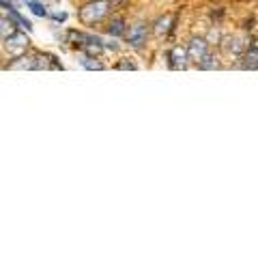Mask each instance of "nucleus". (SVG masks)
Segmentation results:
<instances>
[{
    "label": "nucleus",
    "instance_id": "21",
    "mask_svg": "<svg viewBox=\"0 0 258 258\" xmlns=\"http://www.w3.org/2000/svg\"><path fill=\"white\" fill-rule=\"evenodd\" d=\"M110 3H112V5H120V3H123V0H110Z\"/></svg>",
    "mask_w": 258,
    "mask_h": 258
},
{
    "label": "nucleus",
    "instance_id": "12",
    "mask_svg": "<svg viewBox=\"0 0 258 258\" xmlns=\"http://www.w3.org/2000/svg\"><path fill=\"white\" fill-rule=\"evenodd\" d=\"M80 64H82L84 69H91V71H103V64L99 62V58H97V56H82V58H80Z\"/></svg>",
    "mask_w": 258,
    "mask_h": 258
},
{
    "label": "nucleus",
    "instance_id": "20",
    "mask_svg": "<svg viewBox=\"0 0 258 258\" xmlns=\"http://www.w3.org/2000/svg\"><path fill=\"white\" fill-rule=\"evenodd\" d=\"M0 5H3V9H5V11H9V9H13V5L9 3V0H3V3H0Z\"/></svg>",
    "mask_w": 258,
    "mask_h": 258
},
{
    "label": "nucleus",
    "instance_id": "5",
    "mask_svg": "<svg viewBox=\"0 0 258 258\" xmlns=\"http://www.w3.org/2000/svg\"><path fill=\"white\" fill-rule=\"evenodd\" d=\"M239 69H243V71H256L258 69V43H254V39L247 43V50L239 58Z\"/></svg>",
    "mask_w": 258,
    "mask_h": 258
},
{
    "label": "nucleus",
    "instance_id": "16",
    "mask_svg": "<svg viewBox=\"0 0 258 258\" xmlns=\"http://www.w3.org/2000/svg\"><path fill=\"white\" fill-rule=\"evenodd\" d=\"M116 69H120V71H134V69H136V64H134L132 60L123 58L120 62H116Z\"/></svg>",
    "mask_w": 258,
    "mask_h": 258
},
{
    "label": "nucleus",
    "instance_id": "1",
    "mask_svg": "<svg viewBox=\"0 0 258 258\" xmlns=\"http://www.w3.org/2000/svg\"><path fill=\"white\" fill-rule=\"evenodd\" d=\"M112 5L110 0H88L82 7L78 9V20L86 24V26H95L108 18V13L112 11Z\"/></svg>",
    "mask_w": 258,
    "mask_h": 258
},
{
    "label": "nucleus",
    "instance_id": "3",
    "mask_svg": "<svg viewBox=\"0 0 258 258\" xmlns=\"http://www.w3.org/2000/svg\"><path fill=\"white\" fill-rule=\"evenodd\" d=\"M166 60H168V67L176 69V71L187 69V64L191 62L189 60V54H187V47H183V45H174L172 50L166 54Z\"/></svg>",
    "mask_w": 258,
    "mask_h": 258
},
{
    "label": "nucleus",
    "instance_id": "23",
    "mask_svg": "<svg viewBox=\"0 0 258 258\" xmlns=\"http://www.w3.org/2000/svg\"><path fill=\"white\" fill-rule=\"evenodd\" d=\"M15 3H18V0H15Z\"/></svg>",
    "mask_w": 258,
    "mask_h": 258
},
{
    "label": "nucleus",
    "instance_id": "8",
    "mask_svg": "<svg viewBox=\"0 0 258 258\" xmlns=\"http://www.w3.org/2000/svg\"><path fill=\"white\" fill-rule=\"evenodd\" d=\"M106 32L110 37H123L127 32V22H125L123 15H112V20L106 26Z\"/></svg>",
    "mask_w": 258,
    "mask_h": 258
},
{
    "label": "nucleus",
    "instance_id": "15",
    "mask_svg": "<svg viewBox=\"0 0 258 258\" xmlns=\"http://www.w3.org/2000/svg\"><path fill=\"white\" fill-rule=\"evenodd\" d=\"M9 18L15 22V24H18V26L20 28H26V30H32V24L26 20V18H22V15L18 13V9H15V7H13V9H9Z\"/></svg>",
    "mask_w": 258,
    "mask_h": 258
},
{
    "label": "nucleus",
    "instance_id": "11",
    "mask_svg": "<svg viewBox=\"0 0 258 258\" xmlns=\"http://www.w3.org/2000/svg\"><path fill=\"white\" fill-rule=\"evenodd\" d=\"M13 62H9V69H37V58L32 56H18V58H11Z\"/></svg>",
    "mask_w": 258,
    "mask_h": 258
},
{
    "label": "nucleus",
    "instance_id": "7",
    "mask_svg": "<svg viewBox=\"0 0 258 258\" xmlns=\"http://www.w3.org/2000/svg\"><path fill=\"white\" fill-rule=\"evenodd\" d=\"M224 50L228 52L230 56H235V58H241L243 56V52L247 50V43H243V39H239V37H228V39H224Z\"/></svg>",
    "mask_w": 258,
    "mask_h": 258
},
{
    "label": "nucleus",
    "instance_id": "2",
    "mask_svg": "<svg viewBox=\"0 0 258 258\" xmlns=\"http://www.w3.org/2000/svg\"><path fill=\"white\" fill-rule=\"evenodd\" d=\"M147 37H149V28H147V24H142V22L132 24L125 32V41L129 43V47H136V50H140V47L147 43Z\"/></svg>",
    "mask_w": 258,
    "mask_h": 258
},
{
    "label": "nucleus",
    "instance_id": "4",
    "mask_svg": "<svg viewBox=\"0 0 258 258\" xmlns=\"http://www.w3.org/2000/svg\"><path fill=\"white\" fill-rule=\"evenodd\" d=\"M209 45H211V43H209L205 37H191L189 43L185 45V47H187V54H189V60L198 64L209 54Z\"/></svg>",
    "mask_w": 258,
    "mask_h": 258
},
{
    "label": "nucleus",
    "instance_id": "22",
    "mask_svg": "<svg viewBox=\"0 0 258 258\" xmlns=\"http://www.w3.org/2000/svg\"><path fill=\"white\" fill-rule=\"evenodd\" d=\"M54 3H58V0H54Z\"/></svg>",
    "mask_w": 258,
    "mask_h": 258
},
{
    "label": "nucleus",
    "instance_id": "17",
    "mask_svg": "<svg viewBox=\"0 0 258 258\" xmlns=\"http://www.w3.org/2000/svg\"><path fill=\"white\" fill-rule=\"evenodd\" d=\"M207 41H209V43H213V41H215V43H220V41H224V39L220 37V32H217V30H211V35L207 37Z\"/></svg>",
    "mask_w": 258,
    "mask_h": 258
},
{
    "label": "nucleus",
    "instance_id": "13",
    "mask_svg": "<svg viewBox=\"0 0 258 258\" xmlns=\"http://www.w3.org/2000/svg\"><path fill=\"white\" fill-rule=\"evenodd\" d=\"M198 69H203V71H213V69H220V60H217L213 54H207L205 58L198 62Z\"/></svg>",
    "mask_w": 258,
    "mask_h": 258
},
{
    "label": "nucleus",
    "instance_id": "14",
    "mask_svg": "<svg viewBox=\"0 0 258 258\" xmlns=\"http://www.w3.org/2000/svg\"><path fill=\"white\" fill-rule=\"evenodd\" d=\"M26 5H28V9L35 13V15H39V18H47V7L43 5V3H39V0H26Z\"/></svg>",
    "mask_w": 258,
    "mask_h": 258
},
{
    "label": "nucleus",
    "instance_id": "6",
    "mask_svg": "<svg viewBox=\"0 0 258 258\" xmlns=\"http://www.w3.org/2000/svg\"><path fill=\"white\" fill-rule=\"evenodd\" d=\"M3 41H5V47H11V50H15V52H24L30 43L28 37L24 35V32H18V30H13L11 35L3 37Z\"/></svg>",
    "mask_w": 258,
    "mask_h": 258
},
{
    "label": "nucleus",
    "instance_id": "9",
    "mask_svg": "<svg viewBox=\"0 0 258 258\" xmlns=\"http://www.w3.org/2000/svg\"><path fill=\"white\" fill-rule=\"evenodd\" d=\"M174 22H176V15H164V18H159L153 24V30H155V35H168L174 28Z\"/></svg>",
    "mask_w": 258,
    "mask_h": 258
},
{
    "label": "nucleus",
    "instance_id": "19",
    "mask_svg": "<svg viewBox=\"0 0 258 258\" xmlns=\"http://www.w3.org/2000/svg\"><path fill=\"white\" fill-rule=\"evenodd\" d=\"M252 28H254V18H249L243 22V30H252Z\"/></svg>",
    "mask_w": 258,
    "mask_h": 258
},
{
    "label": "nucleus",
    "instance_id": "10",
    "mask_svg": "<svg viewBox=\"0 0 258 258\" xmlns=\"http://www.w3.org/2000/svg\"><path fill=\"white\" fill-rule=\"evenodd\" d=\"M35 58H37V69H62V64L56 60V56L37 52V54H35Z\"/></svg>",
    "mask_w": 258,
    "mask_h": 258
},
{
    "label": "nucleus",
    "instance_id": "18",
    "mask_svg": "<svg viewBox=\"0 0 258 258\" xmlns=\"http://www.w3.org/2000/svg\"><path fill=\"white\" fill-rule=\"evenodd\" d=\"M52 20H56V22H64V20H67V13H64V11L52 13Z\"/></svg>",
    "mask_w": 258,
    "mask_h": 258
}]
</instances>
